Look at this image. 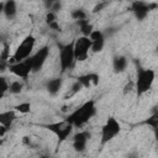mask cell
I'll list each match as a JSON object with an SVG mask.
<instances>
[{
  "instance_id": "cell-26",
  "label": "cell",
  "mask_w": 158,
  "mask_h": 158,
  "mask_svg": "<svg viewBox=\"0 0 158 158\" xmlns=\"http://www.w3.org/2000/svg\"><path fill=\"white\" fill-rule=\"evenodd\" d=\"M57 21V14H54V12H52V11H48L47 14H46V22H47V25L49 26L51 23H53V22H56Z\"/></svg>"
},
{
  "instance_id": "cell-30",
  "label": "cell",
  "mask_w": 158,
  "mask_h": 158,
  "mask_svg": "<svg viewBox=\"0 0 158 158\" xmlns=\"http://www.w3.org/2000/svg\"><path fill=\"white\" fill-rule=\"evenodd\" d=\"M49 28H52V30H54V31H60V26L58 25L57 21L53 22V23H51V25H49Z\"/></svg>"
},
{
  "instance_id": "cell-12",
  "label": "cell",
  "mask_w": 158,
  "mask_h": 158,
  "mask_svg": "<svg viewBox=\"0 0 158 158\" xmlns=\"http://www.w3.org/2000/svg\"><path fill=\"white\" fill-rule=\"evenodd\" d=\"M131 10H132V12L135 14V16L138 21H143L147 17L148 12L151 11L149 10V4L144 2V1H133L131 4Z\"/></svg>"
},
{
  "instance_id": "cell-15",
  "label": "cell",
  "mask_w": 158,
  "mask_h": 158,
  "mask_svg": "<svg viewBox=\"0 0 158 158\" xmlns=\"http://www.w3.org/2000/svg\"><path fill=\"white\" fill-rule=\"evenodd\" d=\"M62 84H63V79L59 77V78H53V79H49L46 84V89L47 91L51 94V95H57L62 88Z\"/></svg>"
},
{
  "instance_id": "cell-5",
  "label": "cell",
  "mask_w": 158,
  "mask_h": 158,
  "mask_svg": "<svg viewBox=\"0 0 158 158\" xmlns=\"http://www.w3.org/2000/svg\"><path fill=\"white\" fill-rule=\"evenodd\" d=\"M75 63V54H74V41H70L67 44H59V65L60 73L70 69Z\"/></svg>"
},
{
  "instance_id": "cell-27",
  "label": "cell",
  "mask_w": 158,
  "mask_h": 158,
  "mask_svg": "<svg viewBox=\"0 0 158 158\" xmlns=\"http://www.w3.org/2000/svg\"><path fill=\"white\" fill-rule=\"evenodd\" d=\"M60 7H62V4H60L59 1H54V2H53V5H52V9H51L49 11H52V12L57 14V12L60 10Z\"/></svg>"
},
{
  "instance_id": "cell-8",
  "label": "cell",
  "mask_w": 158,
  "mask_h": 158,
  "mask_svg": "<svg viewBox=\"0 0 158 158\" xmlns=\"http://www.w3.org/2000/svg\"><path fill=\"white\" fill-rule=\"evenodd\" d=\"M32 69H33L32 57L27 58L23 62H20V63H15V64L9 65L10 73H12L14 75H16L17 78H21L22 80H27V78L32 73Z\"/></svg>"
},
{
  "instance_id": "cell-31",
  "label": "cell",
  "mask_w": 158,
  "mask_h": 158,
  "mask_svg": "<svg viewBox=\"0 0 158 158\" xmlns=\"http://www.w3.org/2000/svg\"><path fill=\"white\" fill-rule=\"evenodd\" d=\"M9 131V128H6L5 126H2V125H0V137L1 138H4V136H5V133Z\"/></svg>"
},
{
  "instance_id": "cell-10",
  "label": "cell",
  "mask_w": 158,
  "mask_h": 158,
  "mask_svg": "<svg viewBox=\"0 0 158 158\" xmlns=\"http://www.w3.org/2000/svg\"><path fill=\"white\" fill-rule=\"evenodd\" d=\"M90 132L89 131H80L74 135L73 137V148L75 152H84L86 148V143L90 139Z\"/></svg>"
},
{
  "instance_id": "cell-16",
  "label": "cell",
  "mask_w": 158,
  "mask_h": 158,
  "mask_svg": "<svg viewBox=\"0 0 158 158\" xmlns=\"http://www.w3.org/2000/svg\"><path fill=\"white\" fill-rule=\"evenodd\" d=\"M127 58L125 56H116L112 59V68L115 73H122L125 72V69L127 68Z\"/></svg>"
},
{
  "instance_id": "cell-25",
  "label": "cell",
  "mask_w": 158,
  "mask_h": 158,
  "mask_svg": "<svg viewBox=\"0 0 158 158\" xmlns=\"http://www.w3.org/2000/svg\"><path fill=\"white\" fill-rule=\"evenodd\" d=\"M9 88H10V83H7L6 78L5 77H1L0 78V90H1V96H4V94L6 91H9Z\"/></svg>"
},
{
  "instance_id": "cell-6",
  "label": "cell",
  "mask_w": 158,
  "mask_h": 158,
  "mask_svg": "<svg viewBox=\"0 0 158 158\" xmlns=\"http://www.w3.org/2000/svg\"><path fill=\"white\" fill-rule=\"evenodd\" d=\"M120 132H121V125H120V122L115 117H109L106 120V122L101 127V137H100L101 146L109 143Z\"/></svg>"
},
{
  "instance_id": "cell-28",
  "label": "cell",
  "mask_w": 158,
  "mask_h": 158,
  "mask_svg": "<svg viewBox=\"0 0 158 158\" xmlns=\"http://www.w3.org/2000/svg\"><path fill=\"white\" fill-rule=\"evenodd\" d=\"M22 143L25 144V146H32V139H31V137H28V136H25V137H22Z\"/></svg>"
},
{
  "instance_id": "cell-36",
  "label": "cell",
  "mask_w": 158,
  "mask_h": 158,
  "mask_svg": "<svg viewBox=\"0 0 158 158\" xmlns=\"http://www.w3.org/2000/svg\"><path fill=\"white\" fill-rule=\"evenodd\" d=\"M157 53H158V47H157Z\"/></svg>"
},
{
  "instance_id": "cell-1",
  "label": "cell",
  "mask_w": 158,
  "mask_h": 158,
  "mask_svg": "<svg viewBox=\"0 0 158 158\" xmlns=\"http://www.w3.org/2000/svg\"><path fill=\"white\" fill-rule=\"evenodd\" d=\"M96 114V106L95 100H88L84 104H81L79 107H77L74 111H72L64 120L73 125V127H83L85 123L90 121Z\"/></svg>"
},
{
  "instance_id": "cell-32",
  "label": "cell",
  "mask_w": 158,
  "mask_h": 158,
  "mask_svg": "<svg viewBox=\"0 0 158 158\" xmlns=\"http://www.w3.org/2000/svg\"><path fill=\"white\" fill-rule=\"evenodd\" d=\"M105 5H106L105 2H102V4H98V5H96V6L94 7V10H93V12H98V11H100V10H101V9H102V7L105 6Z\"/></svg>"
},
{
  "instance_id": "cell-33",
  "label": "cell",
  "mask_w": 158,
  "mask_h": 158,
  "mask_svg": "<svg viewBox=\"0 0 158 158\" xmlns=\"http://www.w3.org/2000/svg\"><path fill=\"white\" fill-rule=\"evenodd\" d=\"M153 133H154V138L158 141V127H156V128H153Z\"/></svg>"
},
{
  "instance_id": "cell-2",
  "label": "cell",
  "mask_w": 158,
  "mask_h": 158,
  "mask_svg": "<svg viewBox=\"0 0 158 158\" xmlns=\"http://www.w3.org/2000/svg\"><path fill=\"white\" fill-rule=\"evenodd\" d=\"M154 79H156V72L153 69L143 68L141 65L137 67V74L135 81V90L137 98H141L152 88Z\"/></svg>"
},
{
  "instance_id": "cell-9",
  "label": "cell",
  "mask_w": 158,
  "mask_h": 158,
  "mask_svg": "<svg viewBox=\"0 0 158 158\" xmlns=\"http://www.w3.org/2000/svg\"><path fill=\"white\" fill-rule=\"evenodd\" d=\"M49 56V47L48 46H43L41 47L35 54H32V63H33V69L32 73H37L42 69V67L44 65L47 58Z\"/></svg>"
},
{
  "instance_id": "cell-23",
  "label": "cell",
  "mask_w": 158,
  "mask_h": 158,
  "mask_svg": "<svg viewBox=\"0 0 158 158\" xmlns=\"http://www.w3.org/2000/svg\"><path fill=\"white\" fill-rule=\"evenodd\" d=\"M70 17L75 21H81V20H86V12L83 9H75L70 12Z\"/></svg>"
},
{
  "instance_id": "cell-7",
  "label": "cell",
  "mask_w": 158,
  "mask_h": 158,
  "mask_svg": "<svg viewBox=\"0 0 158 158\" xmlns=\"http://www.w3.org/2000/svg\"><path fill=\"white\" fill-rule=\"evenodd\" d=\"M91 51V40L85 36H80L74 40V54L75 60L83 62L88 58L89 52Z\"/></svg>"
},
{
  "instance_id": "cell-20",
  "label": "cell",
  "mask_w": 158,
  "mask_h": 158,
  "mask_svg": "<svg viewBox=\"0 0 158 158\" xmlns=\"http://www.w3.org/2000/svg\"><path fill=\"white\" fill-rule=\"evenodd\" d=\"M22 89H23V83L21 80H14L10 83V88H9L10 94H14V95L20 94L22 91Z\"/></svg>"
},
{
  "instance_id": "cell-35",
  "label": "cell",
  "mask_w": 158,
  "mask_h": 158,
  "mask_svg": "<svg viewBox=\"0 0 158 158\" xmlns=\"http://www.w3.org/2000/svg\"><path fill=\"white\" fill-rule=\"evenodd\" d=\"M38 158H49V156H47V154H43V156H41V157H38Z\"/></svg>"
},
{
  "instance_id": "cell-18",
  "label": "cell",
  "mask_w": 158,
  "mask_h": 158,
  "mask_svg": "<svg viewBox=\"0 0 158 158\" xmlns=\"http://www.w3.org/2000/svg\"><path fill=\"white\" fill-rule=\"evenodd\" d=\"M17 12V5H16V1L14 0H9V1H5V7H4V15L7 17V19H12Z\"/></svg>"
},
{
  "instance_id": "cell-22",
  "label": "cell",
  "mask_w": 158,
  "mask_h": 158,
  "mask_svg": "<svg viewBox=\"0 0 158 158\" xmlns=\"http://www.w3.org/2000/svg\"><path fill=\"white\" fill-rule=\"evenodd\" d=\"M14 110L17 111V112H20V114H28L31 111V102H28V101L20 102V104H17L14 107Z\"/></svg>"
},
{
  "instance_id": "cell-34",
  "label": "cell",
  "mask_w": 158,
  "mask_h": 158,
  "mask_svg": "<svg viewBox=\"0 0 158 158\" xmlns=\"http://www.w3.org/2000/svg\"><path fill=\"white\" fill-rule=\"evenodd\" d=\"M127 158H138V154L137 153H131L127 156Z\"/></svg>"
},
{
  "instance_id": "cell-19",
  "label": "cell",
  "mask_w": 158,
  "mask_h": 158,
  "mask_svg": "<svg viewBox=\"0 0 158 158\" xmlns=\"http://www.w3.org/2000/svg\"><path fill=\"white\" fill-rule=\"evenodd\" d=\"M143 123L147 125V126H149V127H152V128L158 127V105L156 107H153L152 114L143 121Z\"/></svg>"
},
{
  "instance_id": "cell-13",
  "label": "cell",
  "mask_w": 158,
  "mask_h": 158,
  "mask_svg": "<svg viewBox=\"0 0 158 158\" xmlns=\"http://www.w3.org/2000/svg\"><path fill=\"white\" fill-rule=\"evenodd\" d=\"M77 80L83 85V88L85 89H89L91 85L96 86L99 84V80H100V77L98 73H88V74H83V75H79L77 78Z\"/></svg>"
},
{
  "instance_id": "cell-21",
  "label": "cell",
  "mask_w": 158,
  "mask_h": 158,
  "mask_svg": "<svg viewBox=\"0 0 158 158\" xmlns=\"http://www.w3.org/2000/svg\"><path fill=\"white\" fill-rule=\"evenodd\" d=\"M83 89V85L78 81V80H75L73 84H72V88L69 89V91L65 94V96H64V99H69V98H72V96H74L75 94H78L80 90Z\"/></svg>"
},
{
  "instance_id": "cell-4",
  "label": "cell",
  "mask_w": 158,
  "mask_h": 158,
  "mask_svg": "<svg viewBox=\"0 0 158 158\" xmlns=\"http://www.w3.org/2000/svg\"><path fill=\"white\" fill-rule=\"evenodd\" d=\"M44 128H47L48 131H51L52 133H54L58 138V142H57V146L59 147L68 137L69 135L72 133L73 131V125H70L69 122H67L65 120H62V121H57V122H52V123H47V125H43Z\"/></svg>"
},
{
  "instance_id": "cell-17",
  "label": "cell",
  "mask_w": 158,
  "mask_h": 158,
  "mask_svg": "<svg viewBox=\"0 0 158 158\" xmlns=\"http://www.w3.org/2000/svg\"><path fill=\"white\" fill-rule=\"evenodd\" d=\"M75 22H77V25H78L80 32H81L83 36H85V37H89V36L91 35V32L94 31V27H93V25L90 23V21H89L88 19H86V20H81V21H75Z\"/></svg>"
},
{
  "instance_id": "cell-29",
  "label": "cell",
  "mask_w": 158,
  "mask_h": 158,
  "mask_svg": "<svg viewBox=\"0 0 158 158\" xmlns=\"http://www.w3.org/2000/svg\"><path fill=\"white\" fill-rule=\"evenodd\" d=\"M132 89H135V81H130L126 86H125V90H123V93L126 94L127 91H131Z\"/></svg>"
},
{
  "instance_id": "cell-3",
  "label": "cell",
  "mask_w": 158,
  "mask_h": 158,
  "mask_svg": "<svg viewBox=\"0 0 158 158\" xmlns=\"http://www.w3.org/2000/svg\"><path fill=\"white\" fill-rule=\"evenodd\" d=\"M35 44H36V38L32 36V35H27L21 42L20 44L17 46L15 53L11 56V58L9 59V65L11 64H15V63H20V62H23L26 60L27 58L31 57V53L35 48Z\"/></svg>"
},
{
  "instance_id": "cell-14",
  "label": "cell",
  "mask_w": 158,
  "mask_h": 158,
  "mask_svg": "<svg viewBox=\"0 0 158 158\" xmlns=\"http://www.w3.org/2000/svg\"><path fill=\"white\" fill-rule=\"evenodd\" d=\"M15 120H16V111L15 110H7V111H2L0 114V125L5 126L9 130H10V127Z\"/></svg>"
},
{
  "instance_id": "cell-24",
  "label": "cell",
  "mask_w": 158,
  "mask_h": 158,
  "mask_svg": "<svg viewBox=\"0 0 158 158\" xmlns=\"http://www.w3.org/2000/svg\"><path fill=\"white\" fill-rule=\"evenodd\" d=\"M10 58H11V57H10V46H9V43H4V44H2L1 53H0V62L7 63Z\"/></svg>"
},
{
  "instance_id": "cell-11",
  "label": "cell",
  "mask_w": 158,
  "mask_h": 158,
  "mask_svg": "<svg viewBox=\"0 0 158 158\" xmlns=\"http://www.w3.org/2000/svg\"><path fill=\"white\" fill-rule=\"evenodd\" d=\"M89 38L91 40V52H94V53L101 52L104 46H105V35H104V32L100 31V30H94L91 32V35L89 36Z\"/></svg>"
}]
</instances>
